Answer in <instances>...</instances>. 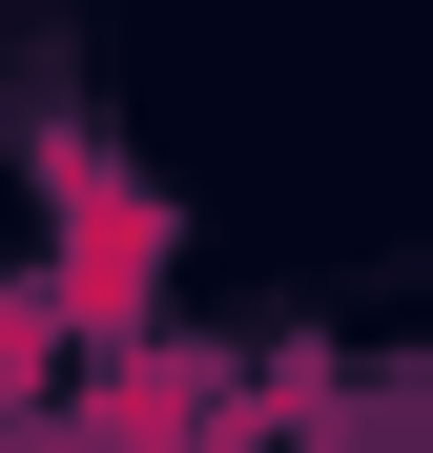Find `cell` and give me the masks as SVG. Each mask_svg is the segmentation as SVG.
<instances>
[{
	"instance_id": "6da1fadb",
	"label": "cell",
	"mask_w": 433,
	"mask_h": 453,
	"mask_svg": "<svg viewBox=\"0 0 433 453\" xmlns=\"http://www.w3.org/2000/svg\"><path fill=\"white\" fill-rule=\"evenodd\" d=\"M144 268H166V226H144V186L62 144V310H83V330H124V310H144Z\"/></svg>"
}]
</instances>
